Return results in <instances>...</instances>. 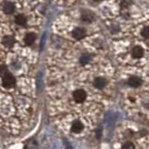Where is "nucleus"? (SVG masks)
Instances as JSON below:
<instances>
[{
    "mask_svg": "<svg viewBox=\"0 0 149 149\" xmlns=\"http://www.w3.org/2000/svg\"><path fill=\"white\" fill-rule=\"evenodd\" d=\"M35 40H36V35L33 34V33H30V34L26 35L24 37V42H25V44L28 46L32 45L35 42Z\"/></svg>",
    "mask_w": 149,
    "mask_h": 149,
    "instance_id": "nucleus-10",
    "label": "nucleus"
},
{
    "mask_svg": "<svg viewBox=\"0 0 149 149\" xmlns=\"http://www.w3.org/2000/svg\"><path fill=\"white\" fill-rule=\"evenodd\" d=\"M65 146H66V148H67V149H72V147L70 146V144H69L67 142H65Z\"/></svg>",
    "mask_w": 149,
    "mask_h": 149,
    "instance_id": "nucleus-17",
    "label": "nucleus"
},
{
    "mask_svg": "<svg viewBox=\"0 0 149 149\" xmlns=\"http://www.w3.org/2000/svg\"><path fill=\"white\" fill-rule=\"evenodd\" d=\"M130 3H132V0H123V1H122L123 6H129Z\"/></svg>",
    "mask_w": 149,
    "mask_h": 149,
    "instance_id": "nucleus-16",
    "label": "nucleus"
},
{
    "mask_svg": "<svg viewBox=\"0 0 149 149\" xmlns=\"http://www.w3.org/2000/svg\"><path fill=\"white\" fill-rule=\"evenodd\" d=\"M2 77V86L5 88H12L16 86V78L14 77V76L10 73H7L6 74H4Z\"/></svg>",
    "mask_w": 149,
    "mask_h": 149,
    "instance_id": "nucleus-1",
    "label": "nucleus"
},
{
    "mask_svg": "<svg viewBox=\"0 0 149 149\" xmlns=\"http://www.w3.org/2000/svg\"><path fill=\"white\" fill-rule=\"evenodd\" d=\"M14 42H15V39H14V37L12 36H6L2 38V44L5 47H7V48H10V47H12Z\"/></svg>",
    "mask_w": 149,
    "mask_h": 149,
    "instance_id": "nucleus-8",
    "label": "nucleus"
},
{
    "mask_svg": "<svg viewBox=\"0 0 149 149\" xmlns=\"http://www.w3.org/2000/svg\"><path fill=\"white\" fill-rule=\"evenodd\" d=\"M142 36L144 38H149V26H146L142 30Z\"/></svg>",
    "mask_w": 149,
    "mask_h": 149,
    "instance_id": "nucleus-14",
    "label": "nucleus"
},
{
    "mask_svg": "<svg viewBox=\"0 0 149 149\" xmlns=\"http://www.w3.org/2000/svg\"><path fill=\"white\" fill-rule=\"evenodd\" d=\"M15 22L17 24L19 25H25L26 24V18L23 16V15H18L16 18H15Z\"/></svg>",
    "mask_w": 149,
    "mask_h": 149,
    "instance_id": "nucleus-11",
    "label": "nucleus"
},
{
    "mask_svg": "<svg viewBox=\"0 0 149 149\" xmlns=\"http://www.w3.org/2000/svg\"><path fill=\"white\" fill-rule=\"evenodd\" d=\"M3 10L7 14H12L15 11V6H14V4L11 2H6V3H4Z\"/></svg>",
    "mask_w": 149,
    "mask_h": 149,
    "instance_id": "nucleus-9",
    "label": "nucleus"
},
{
    "mask_svg": "<svg viewBox=\"0 0 149 149\" xmlns=\"http://www.w3.org/2000/svg\"><path fill=\"white\" fill-rule=\"evenodd\" d=\"M72 97L76 104H83L87 99V92L83 88H77V90L73 91Z\"/></svg>",
    "mask_w": 149,
    "mask_h": 149,
    "instance_id": "nucleus-2",
    "label": "nucleus"
},
{
    "mask_svg": "<svg viewBox=\"0 0 149 149\" xmlns=\"http://www.w3.org/2000/svg\"><path fill=\"white\" fill-rule=\"evenodd\" d=\"M7 73H8V69L6 65H0V77H3Z\"/></svg>",
    "mask_w": 149,
    "mask_h": 149,
    "instance_id": "nucleus-15",
    "label": "nucleus"
},
{
    "mask_svg": "<svg viewBox=\"0 0 149 149\" xmlns=\"http://www.w3.org/2000/svg\"><path fill=\"white\" fill-rule=\"evenodd\" d=\"M122 149H135V146L132 142H125L122 144Z\"/></svg>",
    "mask_w": 149,
    "mask_h": 149,
    "instance_id": "nucleus-13",
    "label": "nucleus"
},
{
    "mask_svg": "<svg viewBox=\"0 0 149 149\" xmlns=\"http://www.w3.org/2000/svg\"><path fill=\"white\" fill-rule=\"evenodd\" d=\"M72 35H73V37L74 39H77V40H80L82 38H84L86 36V31L83 29V28H76L73 33H72Z\"/></svg>",
    "mask_w": 149,
    "mask_h": 149,
    "instance_id": "nucleus-3",
    "label": "nucleus"
},
{
    "mask_svg": "<svg viewBox=\"0 0 149 149\" xmlns=\"http://www.w3.org/2000/svg\"><path fill=\"white\" fill-rule=\"evenodd\" d=\"M90 61H91V56L88 55V54H84V55L81 56V58H80V60H79V62H80V63L82 65H85V64L90 63Z\"/></svg>",
    "mask_w": 149,
    "mask_h": 149,
    "instance_id": "nucleus-12",
    "label": "nucleus"
},
{
    "mask_svg": "<svg viewBox=\"0 0 149 149\" xmlns=\"http://www.w3.org/2000/svg\"><path fill=\"white\" fill-rule=\"evenodd\" d=\"M106 80L104 77H97L93 81V86H94L98 90H102L106 86Z\"/></svg>",
    "mask_w": 149,
    "mask_h": 149,
    "instance_id": "nucleus-4",
    "label": "nucleus"
},
{
    "mask_svg": "<svg viewBox=\"0 0 149 149\" xmlns=\"http://www.w3.org/2000/svg\"><path fill=\"white\" fill-rule=\"evenodd\" d=\"M128 84L132 88H138L142 85V79L138 77H130Z\"/></svg>",
    "mask_w": 149,
    "mask_h": 149,
    "instance_id": "nucleus-6",
    "label": "nucleus"
},
{
    "mask_svg": "<svg viewBox=\"0 0 149 149\" xmlns=\"http://www.w3.org/2000/svg\"><path fill=\"white\" fill-rule=\"evenodd\" d=\"M132 57L136 58V59L142 58L143 55V49L142 47L135 46L132 50Z\"/></svg>",
    "mask_w": 149,
    "mask_h": 149,
    "instance_id": "nucleus-7",
    "label": "nucleus"
},
{
    "mask_svg": "<svg viewBox=\"0 0 149 149\" xmlns=\"http://www.w3.org/2000/svg\"><path fill=\"white\" fill-rule=\"evenodd\" d=\"M94 1H96V2H99V1H101V0H94Z\"/></svg>",
    "mask_w": 149,
    "mask_h": 149,
    "instance_id": "nucleus-18",
    "label": "nucleus"
},
{
    "mask_svg": "<svg viewBox=\"0 0 149 149\" xmlns=\"http://www.w3.org/2000/svg\"><path fill=\"white\" fill-rule=\"evenodd\" d=\"M81 19H82V21L83 22H91L94 21V19H95V15L93 14L91 11H84L82 13V15H81Z\"/></svg>",
    "mask_w": 149,
    "mask_h": 149,
    "instance_id": "nucleus-5",
    "label": "nucleus"
}]
</instances>
